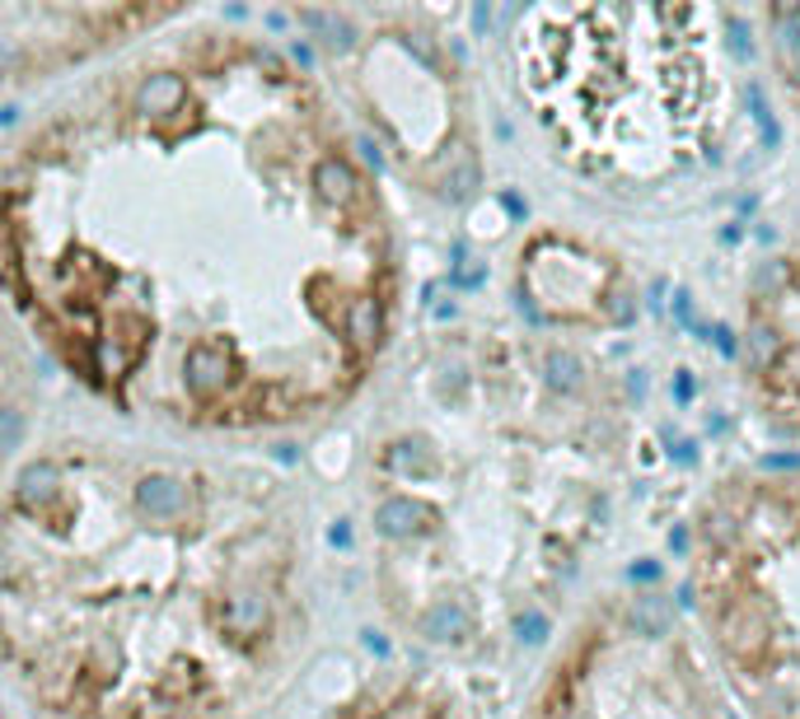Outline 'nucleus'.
<instances>
[{
    "instance_id": "obj_1",
    "label": "nucleus",
    "mask_w": 800,
    "mask_h": 719,
    "mask_svg": "<svg viewBox=\"0 0 800 719\" xmlns=\"http://www.w3.org/2000/svg\"><path fill=\"white\" fill-rule=\"evenodd\" d=\"M183 378L198 397H216L230 378H234V360L225 346H192L183 360Z\"/></svg>"
},
{
    "instance_id": "obj_2",
    "label": "nucleus",
    "mask_w": 800,
    "mask_h": 719,
    "mask_svg": "<svg viewBox=\"0 0 800 719\" xmlns=\"http://www.w3.org/2000/svg\"><path fill=\"white\" fill-rule=\"evenodd\" d=\"M221 626L230 635H239V641H253V635L267 631V598L258 589H234L225 593L221 603Z\"/></svg>"
},
{
    "instance_id": "obj_3",
    "label": "nucleus",
    "mask_w": 800,
    "mask_h": 719,
    "mask_svg": "<svg viewBox=\"0 0 800 719\" xmlns=\"http://www.w3.org/2000/svg\"><path fill=\"white\" fill-rule=\"evenodd\" d=\"M136 505H141L150 518H173V514H183L188 505V486L179 482V476H169V472H150L136 482Z\"/></svg>"
},
{
    "instance_id": "obj_4",
    "label": "nucleus",
    "mask_w": 800,
    "mask_h": 719,
    "mask_svg": "<svg viewBox=\"0 0 800 719\" xmlns=\"http://www.w3.org/2000/svg\"><path fill=\"white\" fill-rule=\"evenodd\" d=\"M56 495H62V468L47 463V458H38V463H29L24 472H19L14 501L24 505V509H47Z\"/></svg>"
},
{
    "instance_id": "obj_5",
    "label": "nucleus",
    "mask_w": 800,
    "mask_h": 719,
    "mask_svg": "<svg viewBox=\"0 0 800 719\" xmlns=\"http://www.w3.org/2000/svg\"><path fill=\"white\" fill-rule=\"evenodd\" d=\"M426 524H431V509L426 505H417V501H407V495H394V501H384L380 509H375V533L380 537H413V533H422Z\"/></svg>"
},
{
    "instance_id": "obj_6",
    "label": "nucleus",
    "mask_w": 800,
    "mask_h": 719,
    "mask_svg": "<svg viewBox=\"0 0 800 719\" xmlns=\"http://www.w3.org/2000/svg\"><path fill=\"white\" fill-rule=\"evenodd\" d=\"M183 98H188V85H183V75H150L141 89H136V112L141 117H169V112H179L183 108Z\"/></svg>"
},
{
    "instance_id": "obj_7",
    "label": "nucleus",
    "mask_w": 800,
    "mask_h": 719,
    "mask_svg": "<svg viewBox=\"0 0 800 719\" xmlns=\"http://www.w3.org/2000/svg\"><path fill=\"white\" fill-rule=\"evenodd\" d=\"M380 332H384V309H380V299H351L346 304V336H351V346L356 351H370V346H380Z\"/></svg>"
},
{
    "instance_id": "obj_8",
    "label": "nucleus",
    "mask_w": 800,
    "mask_h": 719,
    "mask_svg": "<svg viewBox=\"0 0 800 719\" xmlns=\"http://www.w3.org/2000/svg\"><path fill=\"white\" fill-rule=\"evenodd\" d=\"M300 24L319 37V47L328 52H351L356 47V29H351V19L333 14V10H300Z\"/></svg>"
},
{
    "instance_id": "obj_9",
    "label": "nucleus",
    "mask_w": 800,
    "mask_h": 719,
    "mask_svg": "<svg viewBox=\"0 0 800 719\" xmlns=\"http://www.w3.org/2000/svg\"><path fill=\"white\" fill-rule=\"evenodd\" d=\"M314 192L323 196V202H333V206H346L351 196H356V173H351L346 159L338 154H328L314 164Z\"/></svg>"
},
{
    "instance_id": "obj_10",
    "label": "nucleus",
    "mask_w": 800,
    "mask_h": 719,
    "mask_svg": "<svg viewBox=\"0 0 800 719\" xmlns=\"http://www.w3.org/2000/svg\"><path fill=\"white\" fill-rule=\"evenodd\" d=\"M422 635H431V641H463L468 635V612L459 603H436L422 616Z\"/></svg>"
},
{
    "instance_id": "obj_11",
    "label": "nucleus",
    "mask_w": 800,
    "mask_h": 719,
    "mask_svg": "<svg viewBox=\"0 0 800 719\" xmlns=\"http://www.w3.org/2000/svg\"><path fill=\"white\" fill-rule=\"evenodd\" d=\"M24 411H14V407H0V458H10L19 444H24Z\"/></svg>"
},
{
    "instance_id": "obj_12",
    "label": "nucleus",
    "mask_w": 800,
    "mask_h": 719,
    "mask_svg": "<svg viewBox=\"0 0 800 719\" xmlns=\"http://www.w3.org/2000/svg\"><path fill=\"white\" fill-rule=\"evenodd\" d=\"M422 449H426V444H413V439H403V444H394V453H388V468H398V472H413V468H417V472H426V468H431V458H426Z\"/></svg>"
},
{
    "instance_id": "obj_13",
    "label": "nucleus",
    "mask_w": 800,
    "mask_h": 719,
    "mask_svg": "<svg viewBox=\"0 0 800 719\" xmlns=\"http://www.w3.org/2000/svg\"><path fill=\"white\" fill-rule=\"evenodd\" d=\"M6 575H10V566H6V551H0V579H6Z\"/></svg>"
}]
</instances>
